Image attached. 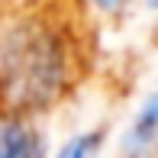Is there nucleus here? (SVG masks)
Masks as SVG:
<instances>
[{
  "label": "nucleus",
  "mask_w": 158,
  "mask_h": 158,
  "mask_svg": "<svg viewBox=\"0 0 158 158\" xmlns=\"http://www.w3.org/2000/svg\"><path fill=\"white\" fill-rule=\"evenodd\" d=\"M0 158H45V142L23 123H0Z\"/></svg>",
  "instance_id": "nucleus-2"
},
{
  "label": "nucleus",
  "mask_w": 158,
  "mask_h": 158,
  "mask_svg": "<svg viewBox=\"0 0 158 158\" xmlns=\"http://www.w3.org/2000/svg\"><path fill=\"white\" fill-rule=\"evenodd\" d=\"M145 3H148V6H158V0H145Z\"/></svg>",
  "instance_id": "nucleus-6"
},
{
  "label": "nucleus",
  "mask_w": 158,
  "mask_h": 158,
  "mask_svg": "<svg viewBox=\"0 0 158 158\" xmlns=\"http://www.w3.org/2000/svg\"><path fill=\"white\" fill-rule=\"evenodd\" d=\"M155 139H158V94L148 97V103L139 110V116H135V123L126 135V155L129 158L145 155Z\"/></svg>",
  "instance_id": "nucleus-3"
},
{
  "label": "nucleus",
  "mask_w": 158,
  "mask_h": 158,
  "mask_svg": "<svg viewBox=\"0 0 158 158\" xmlns=\"http://www.w3.org/2000/svg\"><path fill=\"white\" fill-rule=\"evenodd\" d=\"M100 139H103V132H84V135H77V139H71L58 152V158H90L94 148L100 145Z\"/></svg>",
  "instance_id": "nucleus-4"
},
{
  "label": "nucleus",
  "mask_w": 158,
  "mask_h": 158,
  "mask_svg": "<svg viewBox=\"0 0 158 158\" xmlns=\"http://www.w3.org/2000/svg\"><path fill=\"white\" fill-rule=\"evenodd\" d=\"M61 52L45 32H19L6 48V81L19 106H42L58 94Z\"/></svg>",
  "instance_id": "nucleus-1"
},
{
  "label": "nucleus",
  "mask_w": 158,
  "mask_h": 158,
  "mask_svg": "<svg viewBox=\"0 0 158 158\" xmlns=\"http://www.w3.org/2000/svg\"><path fill=\"white\" fill-rule=\"evenodd\" d=\"M94 3L100 6V10H106V13H113V10H119V6H123V0H94Z\"/></svg>",
  "instance_id": "nucleus-5"
}]
</instances>
